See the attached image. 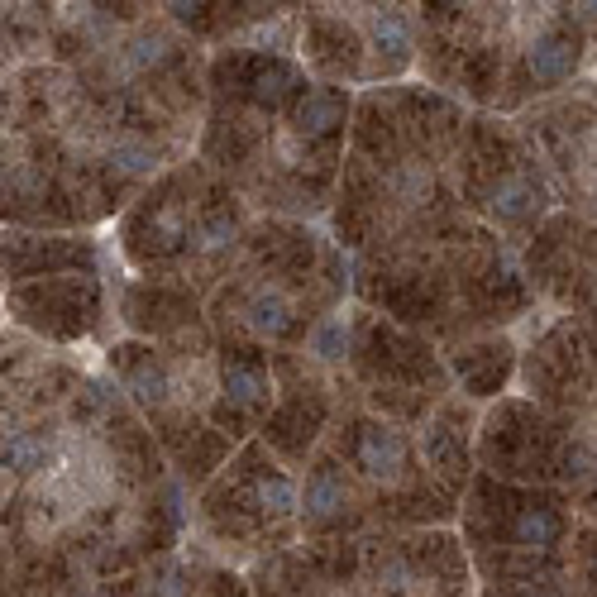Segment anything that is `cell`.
I'll use <instances>...</instances> for the list:
<instances>
[{"label":"cell","instance_id":"7","mask_svg":"<svg viewBox=\"0 0 597 597\" xmlns=\"http://www.w3.org/2000/svg\"><path fill=\"white\" fill-rule=\"evenodd\" d=\"M373 34H378V43H383V48H392V53H406V48H411L406 20L397 15V10H387V15H378V20H373Z\"/></svg>","mask_w":597,"mask_h":597},{"label":"cell","instance_id":"9","mask_svg":"<svg viewBox=\"0 0 597 597\" xmlns=\"http://www.w3.org/2000/svg\"><path fill=\"white\" fill-rule=\"evenodd\" d=\"M335 120V101L330 96H311V106H301V125L306 129H325Z\"/></svg>","mask_w":597,"mask_h":597},{"label":"cell","instance_id":"2","mask_svg":"<svg viewBox=\"0 0 597 597\" xmlns=\"http://www.w3.org/2000/svg\"><path fill=\"white\" fill-rule=\"evenodd\" d=\"M359 459H363V469H373V473H397L406 459V445L392 430H363Z\"/></svg>","mask_w":597,"mask_h":597},{"label":"cell","instance_id":"6","mask_svg":"<svg viewBox=\"0 0 597 597\" xmlns=\"http://www.w3.org/2000/svg\"><path fill=\"white\" fill-rule=\"evenodd\" d=\"M258 502H263L268 512L287 516L292 507H297V488H292L287 478H263V483H258Z\"/></svg>","mask_w":597,"mask_h":597},{"label":"cell","instance_id":"3","mask_svg":"<svg viewBox=\"0 0 597 597\" xmlns=\"http://www.w3.org/2000/svg\"><path fill=\"white\" fill-rule=\"evenodd\" d=\"M225 392H230V402L254 406V402H263V392H268V373H263V368H249V363H230V368H225Z\"/></svg>","mask_w":597,"mask_h":597},{"label":"cell","instance_id":"1","mask_svg":"<svg viewBox=\"0 0 597 597\" xmlns=\"http://www.w3.org/2000/svg\"><path fill=\"white\" fill-rule=\"evenodd\" d=\"M578 48L574 39H564V34H550V39H540L531 48V72L540 77V82H555V77H564L569 67H574Z\"/></svg>","mask_w":597,"mask_h":597},{"label":"cell","instance_id":"4","mask_svg":"<svg viewBox=\"0 0 597 597\" xmlns=\"http://www.w3.org/2000/svg\"><path fill=\"white\" fill-rule=\"evenodd\" d=\"M335 507H344V483L335 473H316L306 488V516H330Z\"/></svg>","mask_w":597,"mask_h":597},{"label":"cell","instance_id":"8","mask_svg":"<svg viewBox=\"0 0 597 597\" xmlns=\"http://www.w3.org/2000/svg\"><path fill=\"white\" fill-rule=\"evenodd\" d=\"M254 325L258 330H268V335H278L282 325H287V306L278 297H258L254 301Z\"/></svg>","mask_w":597,"mask_h":597},{"label":"cell","instance_id":"5","mask_svg":"<svg viewBox=\"0 0 597 597\" xmlns=\"http://www.w3.org/2000/svg\"><path fill=\"white\" fill-rule=\"evenodd\" d=\"M555 535H559V521L545 512H526L516 521V540H521V545H550Z\"/></svg>","mask_w":597,"mask_h":597}]
</instances>
